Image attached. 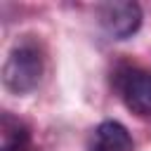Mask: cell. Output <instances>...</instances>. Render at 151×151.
Here are the masks:
<instances>
[{
	"instance_id": "cell-1",
	"label": "cell",
	"mask_w": 151,
	"mask_h": 151,
	"mask_svg": "<svg viewBox=\"0 0 151 151\" xmlns=\"http://www.w3.org/2000/svg\"><path fill=\"white\" fill-rule=\"evenodd\" d=\"M42 71H45V59L38 42L31 38H21L12 45L5 59L2 83L14 94H28L40 85Z\"/></svg>"
},
{
	"instance_id": "cell-2",
	"label": "cell",
	"mask_w": 151,
	"mask_h": 151,
	"mask_svg": "<svg viewBox=\"0 0 151 151\" xmlns=\"http://www.w3.org/2000/svg\"><path fill=\"white\" fill-rule=\"evenodd\" d=\"M111 85L120 101L139 118H151V71L137 64H118Z\"/></svg>"
},
{
	"instance_id": "cell-3",
	"label": "cell",
	"mask_w": 151,
	"mask_h": 151,
	"mask_svg": "<svg viewBox=\"0 0 151 151\" xmlns=\"http://www.w3.org/2000/svg\"><path fill=\"white\" fill-rule=\"evenodd\" d=\"M97 19L106 35L127 40L142 26V7L137 2H104L97 7Z\"/></svg>"
},
{
	"instance_id": "cell-4",
	"label": "cell",
	"mask_w": 151,
	"mask_h": 151,
	"mask_svg": "<svg viewBox=\"0 0 151 151\" xmlns=\"http://www.w3.org/2000/svg\"><path fill=\"white\" fill-rule=\"evenodd\" d=\"M85 151H134V139L118 120H101L85 144Z\"/></svg>"
},
{
	"instance_id": "cell-5",
	"label": "cell",
	"mask_w": 151,
	"mask_h": 151,
	"mask_svg": "<svg viewBox=\"0 0 151 151\" xmlns=\"http://www.w3.org/2000/svg\"><path fill=\"white\" fill-rule=\"evenodd\" d=\"M31 132L28 127L14 118L12 113H2L0 118V151H28Z\"/></svg>"
}]
</instances>
